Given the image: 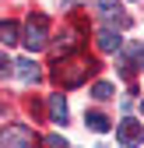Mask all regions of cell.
<instances>
[{"label":"cell","instance_id":"6da1fadb","mask_svg":"<svg viewBox=\"0 0 144 148\" xmlns=\"http://www.w3.org/2000/svg\"><path fill=\"white\" fill-rule=\"evenodd\" d=\"M92 71H95V64L88 60L84 53H77V57H60L56 67H53V74H56V81H60L63 88H77Z\"/></svg>","mask_w":144,"mask_h":148},{"label":"cell","instance_id":"7a4b0ae2","mask_svg":"<svg viewBox=\"0 0 144 148\" xmlns=\"http://www.w3.org/2000/svg\"><path fill=\"white\" fill-rule=\"evenodd\" d=\"M32 53L35 49H42L46 42H49V18L46 14H32L28 18V25H25V39H21Z\"/></svg>","mask_w":144,"mask_h":148},{"label":"cell","instance_id":"3957f363","mask_svg":"<svg viewBox=\"0 0 144 148\" xmlns=\"http://www.w3.org/2000/svg\"><path fill=\"white\" fill-rule=\"evenodd\" d=\"M32 145H35V134L25 123H7L0 131V148H32Z\"/></svg>","mask_w":144,"mask_h":148},{"label":"cell","instance_id":"277c9868","mask_svg":"<svg viewBox=\"0 0 144 148\" xmlns=\"http://www.w3.org/2000/svg\"><path fill=\"white\" fill-rule=\"evenodd\" d=\"M116 138H120V145H141L144 141V123H137V120H120L116 123Z\"/></svg>","mask_w":144,"mask_h":148},{"label":"cell","instance_id":"5b68a950","mask_svg":"<svg viewBox=\"0 0 144 148\" xmlns=\"http://www.w3.org/2000/svg\"><path fill=\"white\" fill-rule=\"evenodd\" d=\"M14 67H18V78H21V81H39V78H42L39 64H35L32 57H21V60L14 64Z\"/></svg>","mask_w":144,"mask_h":148},{"label":"cell","instance_id":"8992f818","mask_svg":"<svg viewBox=\"0 0 144 148\" xmlns=\"http://www.w3.org/2000/svg\"><path fill=\"white\" fill-rule=\"evenodd\" d=\"M49 116H53V123H67V99L60 95H49Z\"/></svg>","mask_w":144,"mask_h":148},{"label":"cell","instance_id":"52a82bcc","mask_svg":"<svg viewBox=\"0 0 144 148\" xmlns=\"http://www.w3.org/2000/svg\"><path fill=\"white\" fill-rule=\"evenodd\" d=\"M120 32H113V28H98V49H105V53H113V49H120Z\"/></svg>","mask_w":144,"mask_h":148},{"label":"cell","instance_id":"ba28073f","mask_svg":"<svg viewBox=\"0 0 144 148\" xmlns=\"http://www.w3.org/2000/svg\"><path fill=\"white\" fill-rule=\"evenodd\" d=\"M84 123H88V127H92V131H95V134H105V131H109V120H105L102 113H95V109H92V113H88V116H84Z\"/></svg>","mask_w":144,"mask_h":148},{"label":"cell","instance_id":"9c48e42d","mask_svg":"<svg viewBox=\"0 0 144 148\" xmlns=\"http://www.w3.org/2000/svg\"><path fill=\"white\" fill-rule=\"evenodd\" d=\"M18 42V25L14 21H0V46H11Z\"/></svg>","mask_w":144,"mask_h":148},{"label":"cell","instance_id":"30bf717a","mask_svg":"<svg viewBox=\"0 0 144 148\" xmlns=\"http://www.w3.org/2000/svg\"><path fill=\"white\" fill-rule=\"evenodd\" d=\"M92 95H95V99H113V85H109V81H98V85L92 88Z\"/></svg>","mask_w":144,"mask_h":148},{"label":"cell","instance_id":"8fae6325","mask_svg":"<svg viewBox=\"0 0 144 148\" xmlns=\"http://www.w3.org/2000/svg\"><path fill=\"white\" fill-rule=\"evenodd\" d=\"M98 11L113 18V14H120V4H116V0H98Z\"/></svg>","mask_w":144,"mask_h":148},{"label":"cell","instance_id":"7c38bea8","mask_svg":"<svg viewBox=\"0 0 144 148\" xmlns=\"http://www.w3.org/2000/svg\"><path fill=\"white\" fill-rule=\"evenodd\" d=\"M42 145H46V148H67V138H63V134H49Z\"/></svg>","mask_w":144,"mask_h":148},{"label":"cell","instance_id":"4fadbf2b","mask_svg":"<svg viewBox=\"0 0 144 148\" xmlns=\"http://www.w3.org/2000/svg\"><path fill=\"white\" fill-rule=\"evenodd\" d=\"M7 67H14V64H11V60H7V57H4V53H0V74H4V71H7Z\"/></svg>","mask_w":144,"mask_h":148},{"label":"cell","instance_id":"5bb4252c","mask_svg":"<svg viewBox=\"0 0 144 148\" xmlns=\"http://www.w3.org/2000/svg\"><path fill=\"white\" fill-rule=\"evenodd\" d=\"M141 67H144V49H141Z\"/></svg>","mask_w":144,"mask_h":148},{"label":"cell","instance_id":"9a60e30c","mask_svg":"<svg viewBox=\"0 0 144 148\" xmlns=\"http://www.w3.org/2000/svg\"><path fill=\"white\" fill-rule=\"evenodd\" d=\"M141 109H144V106H141Z\"/></svg>","mask_w":144,"mask_h":148}]
</instances>
